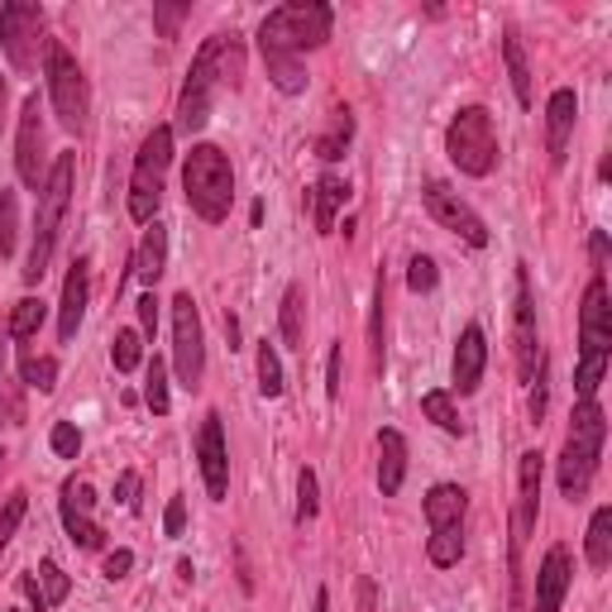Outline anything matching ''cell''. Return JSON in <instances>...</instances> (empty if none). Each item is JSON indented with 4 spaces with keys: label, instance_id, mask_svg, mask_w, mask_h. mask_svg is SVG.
Listing matches in <instances>:
<instances>
[{
    "label": "cell",
    "instance_id": "52a82bcc",
    "mask_svg": "<svg viewBox=\"0 0 612 612\" xmlns=\"http://www.w3.org/2000/svg\"><path fill=\"white\" fill-rule=\"evenodd\" d=\"M446 153L464 177H488L498 163V129L484 106H464L446 129Z\"/></svg>",
    "mask_w": 612,
    "mask_h": 612
},
{
    "label": "cell",
    "instance_id": "30bf717a",
    "mask_svg": "<svg viewBox=\"0 0 612 612\" xmlns=\"http://www.w3.org/2000/svg\"><path fill=\"white\" fill-rule=\"evenodd\" d=\"M0 48H5L10 68L34 72L38 68V48H44V10L34 0H10L0 5Z\"/></svg>",
    "mask_w": 612,
    "mask_h": 612
},
{
    "label": "cell",
    "instance_id": "836d02e7",
    "mask_svg": "<svg viewBox=\"0 0 612 612\" xmlns=\"http://www.w3.org/2000/svg\"><path fill=\"white\" fill-rule=\"evenodd\" d=\"M15 240H20V201L10 187H0V258L15 254Z\"/></svg>",
    "mask_w": 612,
    "mask_h": 612
},
{
    "label": "cell",
    "instance_id": "d6986e66",
    "mask_svg": "<svg viewBox=\"0 0 612 612\" xmlns=\"http://www.w3.org/2000/svg\"><path fill=\"white\" fill-rule=\"evenodd\" d=\"M86 292H91V258H77L68 282H62V307H58V335L62 345L77 340V325L86 316Z\"/></svg>",
    "mask_w": 612,
    "mask_h": 612
},
{
    "label": "cell",
    "instance_id": "f5cc1de1",
    "mask_svg": "<svg viewBox=\"0 0 612 612\" xmlns=\"http://www.w3.org/2000/svg\"><path fill=\"white\" fill-rule=\"evenodd\" d=\"M316 612H331V598H325V589L316 593Z\"/></svg>",
    "mask_w": 612,
    "mask_h": 612
},
{
    "label": "cell",
    "instance_id": "4fadbf2b",
    "mask_svg": "<svg viewBox=\"0 0 612 612\" xmlns=\"http://www.w3.org/2000/svg\"><path fill=\"white\" fill-rule=\"evenodd\" d=\"M512 349H517V373L531 383L541 373V340H536V302H531V278L527 264H517V311H512Z\"/></svg>",
    "mask_w": 612,
    "mask_h": 612
},
{
    "label": "cell",
    "instance_id": "ab89813d",
    "mask_svg": "<svg viewBox=\"0 0 612 612\" xmlns=\"http://www.w3.org/2000/svg\"><path fill=\"white\" fill-rule=\"evenodd\" d=\"M321 512V503H316V474L311 469H302V478H297V522H311V517Z\"/></svg>",
    "mask_w": 612,
    "mask_h": 612
},
{
    "label": "cell",
    "instance_id": "cb8c5ba5",
    "mask_svg": "<svg viewBox=\"0 0 612 612\" xmlns=\"http://www.w3.org/2000/svg\"><path fill=\"white\" fill-rule=\"evenodd\" d=\"M407 478V440L402 431H379V488L383 498H393Z\"/></svg>",
    "mask_w": 612,
    "mask_h": 612
},
{
    "label": "cell",
    "instance_id": "4316f807",
    "mask_svg": "<svg viewBox=\"0 0 612 612\" xmlns=\"http://www.w3.org/2000/svg\"><path fill=\"white\" fill-rule=\"evenodd\" d=\"M584 555H589L593 569L612 565V507H598V512H593L589 536H584Z\"/></svg>",
    "mask_w": 612,
    "mask_h": 612
},
{
    "label": "cell",
    "instance_id": "e575fe53",
    "mask_svg": "<svg viewBox=\"0 0 612 612\" xmlns=\"http://www.w3.org/2000/svg\"><path fill=\"white\" fill-rule=\"evenodd\" d=\"M426 555H431V565H440V569L460 565V555H464V536H460V527L431 531V545H426Z\"/></svg>",
    "mask_w": 612,
    "mask_h": 612
},
{
    "label": "cell",
    "instance_id": "ac0fdd59",
    "mask_svg": "<svg viewBox=\"0 0 612 612\" xmlns=\"http://www.w3.org/2000/svg\"><path fill=\"white\" fill-rule=\"evenodd\" d=\"M575 115H579V96L569 86H559L545 106V149H551V163L565 168L569 159V135H575Z\"/></svg>",
    "mask_w": 612,
    "mask_h": 612
},
{
    "label": "cell",
    "instance_id": "f35d334b",
    "mask_svg": "<svg viewBox=\"0 0 612 612\" xmlns=\"http://www.w3.org/2000/svg\"><path fill=\"white\" fill-rule=\"evenodd\" d=\"M145 402H149V407L153 412H168V407H173V397H168V363L163 359H153L149 363V383H145Z\"/></svg>",
    "mask_w": 612,
    "mask_h": 612
},
{
    "label": "cell",
    "instance_id": "484cf974",
    "mask_svg": "<svg viewBox=\"0 0 612 612\" xmlns=\"http://www.w3.org/2000/svg\"><path fill=\"white\" fill-rule=\"evenodd\" d=\"M163 264H168V230L159 220H149L145 240H139V250H135V278L153 288V282L163 278Z\"/></svg>",
    "mask_w": 612,
    "mask_h": 612
},
{
    "label": "cell",
    "instance_id": "7c38bea8",
    "mask_svg": "<svg viewBox=\"0 0 612 612\" xmlns=\"http://www.w3.org/2000/svg\"><path fill=\"white\" fill-rule=\"evenodd\" d=\"M426 211H431V220L440 230L460 234V240L474 244V250H484V244H488V226L478 220L474 206L460 201V192L446 187V182H426Z\"/></svg>",
    "mask_w": 612,
    "mask_h": 612
},
{
    "label": "cell",
    "instance_id": "74e56055",
    "mask_svg": "<svg viewBox=\"0 0 612 612\" xmlns=\"http://www.w3.org/2000/svg\"><path fill=\"white\" fill-rule=\"evenodd\" d=\"M24 512H30V493H10L5 507H0V551H5L10 541H15V531L24 522Z\"/></svg>",
    "mask_w": 612,
    "mask_h": 612
},
{
    "label": "cell",
    "instance_id": "681fc988",
    "mask_svg": "<svg viewBox=\"0 0 612 612\" xmlns=\"http://www.w3.org/2000/svg\"><path fill=\"white\" fill-rule=\"evenodd\" d=\"M139 321H145V331H149V335L159 331V297H153V292L139 297Z\"/></svg>",
    "mask_w": 612,
    "mask_h": 612
},
{
    "label": "cell",
    "instance_id": "9c48e42d",
    "mask_svg": "<svg viewBox=\"0 0 612 612\" xmlns=\"http://www.w3.org/2000/svg\"><path fill=\"white\" fill-rule=\"evenodd\" d=\"M44 72H48V101H54L62 129H68V135H82V129H86V115H91L86 72L77 68V58H72L62 44H48V48H44Z\"/></svg>",
    "mask_w": 612,
    "mask_h": 612
},
{
    "label": "cell",
    "instance_id": "8992f818",
    "mask_svg": "<svg viewBox=\"0 0 612 612\" xmlns=\"http://www.w3.org/2000/svg\"><path fill=\"white\" fill-rule=\"evenodd\" d=\"M182 192H187V206L201 220L220 226V220L230 216V201H234V168H230V159L216 145H197L187 153V163H182Z\"/></svg>",
    "mask_w": 612,
    "mask_h": 612
},
{
    "label": "cell",
    "instance_id": "1f68e13d",
    "mask_svg": "<svg viewBox=\"0 0 612 612\" xmlns=\"http://www.w3.org/2000/svg\"><path fill=\"white\" fill-rule=\"evenodd\" d=\"M302 288H297V282H292V288L288 292H282V345H288V349H307V325H302Z\"/></svg>",
    "mask_w": 612,
    "mask_h": 612
},
{
    "label": "cell",
    "instance_id": "2e32d148",
    "mask_svg": "<svg viewBox=\"0 0 612 612\" xmlns=\"http://www.w3.org/2000/svg\"><path fill=\"white\" fill-rule=\"evenodd\" d=\"M197 460H201L206 493L220 503L230 493V454H226V426H220V412H206L201 436H197Z\"/></svg>",
    "mask_w": 612,
    "mask_h": 612
},
{
    "label": "cell",
    "instance_id": "7402d4cb",
    "mask_svg": "<svg viewBox=\"0 0 612 612\" xmlns=\"http://www.w3.org/2000/svg\"><path fill=\"white\" fill-rule=\"evenodd\" d=\"M464 507H469V493L460 484H436L426 493V522H431V531L464 527Z\"/></svg>",
    "mask_w": 612,
    "mask_h": 612
},
{
    "label": "cell",
    "instance_id": "8fae6325",
    "mask_svg": "<svg viewBox=\"0 0 612 612\" xmlns=\"http://www.w3.org/2000/svg\"><path fill=\"white\" fill-rule=\"evenodd\" d=\"M173 363H177V379L182 388H197L206 373V340H201V316L192 292L173 297Z\"/></svg>",
    "mask_w": 612,
    "mask_h": 612
},
{
    "label": "cell",
    "instance_id": "4dcf8cb0",
    "mask_svg": "<svg viewBox=\"0 0 612 612\" xmlns=\"http://www.w3.org/2000/svg\"><path fill=\"white\" fill-rule=\"evenodd\" d=\"M44 316H48V307L38 302V297H20L15 311H10V321H5L10 340H34L38 325H44Z\"/></svg>",
    "mask_w": 612,
    "mask_h": 612
},
{
    "label": "cell",
    "instance_id": "83f0119b",
    "mask_svg": "<svg viewBox=\"0 0 612 612\" xmlns=\"http://www.w3.org/2000/svg\"><path fill=\"white\" fill-rule=\"evenodd\" d=\"M503 58H507V77H512L517 101L531 106V68H527V54H522V38H517V30L503 34Z\"/></svg>",
    "mask_w": 612,
    "mask_h": 612
},
{
    "label": "cell",
    "instance_id": "7dc6e473",
    "mask_svg": "<svg viewBox=\"0 0 612 612\" xmlns=\"http://www.w3.org/2000/svg\"><path fill=\"white\" fill-rule=\"evenodd\" d=\"M129 569H135V555H129V551H111L106 565H101V575H106V579H125Z\"/></svg>",
    "mask_w": 612,
    "mask_h": 612
},
{
    "label": "cell",
    "instance_id": "db71d44e",
    "mask_svg": "<svg viewBox=\"0 0 612 612\" xmlns=\"http://www.w3.org/2000/svg\"><path fill=\"white\" fill-rule=\"evenodd\" d=\"M0 125H5V82H0Z\"/></svg>",
    "mask_w": 612,
    "mask_h": 612
},
{
    "label": "cell",
    "instance_id": "ba28073f",
    "mask_svg": "<svg viewBox=\"0 0 612 612\" xmlns=\"http://www.w3.org/2000/svg\"><path fill=\"white\" fill-rule=\"evenodd\" d=\"M168 163H173V129L159 125V129H149V139L139 145L135 173H129V216H135L139 226H149L153 211H159Z\"/></svg>",
    "mask_w": 612,
    "mask_h": 612
},
{
    "label": "cell",
    "instance_id": "9a60e30c",
    "mask_svg": "<svg viewBox=\"0 0 612 612\" xmlns=\"http://www.w3.org/2000/svg\"><path fill=\"white\" fill-rule=\"evenodd\" d=\"M91 507H96V493H91L86 478H68V484H62V527H68L72 545H82V551H101L106 531L96 527Z\"/></svg>",
    "mask_w": 612,
    "mask_h": 612
},
{
    "label": "cell",
    "instance_id": "e0dca14e",
    "mask_svg": "<svg viewBox=\"0 0 612 612\" xmlns=\"http://www.w3.org/2000/svg\"><path fill=\"white\" fill-rule=\"evenodd\" d=\"M541 450L522 454V469H517V517H512V551L527 545V531L536 527V498H541Z\"/></svg>",
    "mask_w": 612,
    "mask_h": 612
},
{
    "label": "cell",
    "instance_id": "816d5d0a",
    "mask_svg": "<svg viewBox=\"0 0 612 612\" xmlns=\"http://www.w3.org/2000/svg\"><path fill=\"white\" fill-rule=\"evenodd\" d=\"M5 345H10V331L0 325V373H5Z\"/></svg>",
    "mask_w": 612,
    "mask_h": 612
},
{
    "label": "cell",
    "instance_id": "7bdbcfd3",
    "mask_svg": "<svg viewBox=\"0 0 612 612\" xmlns=\"http://www.w3.org/2000/svg\"><path fill=\"white\" fill-rule=\"evenodd\" d=\"M407 282H412V292H431L436 288V264H431V258L416 254L412 268H407Z\"/></svg>",
    "mask_w": 612,
    "mask_h": 612
},
{
    "label": "cell",
    "instance_id": "5b68a950",
    "mask_svg": "<svg viewBox=\"0 0 612 612\" xmlns=\"http://www.w3.org/2000/svg\"><path fill=\"white\" fill-rule=\"evenodd\" d=\"M72 173H77V153H58V163L48 168V182L38 192V220H34V250H30V264H24V282H44L48 273V258H54V244H58V230H62V216H68V201H72Z\"/></svg>",
    "mask_w": 612,
    "mask_h": 612
},
{
    "label": "cell",
    "instance_id": "603a6c76",
    "mask_svg": "<svg viewBox=\"0 0 612 612\" xmlns=\"http://www.w3.org/2000/svg\"><path fill=\"white\" fill-rule=\"evenodd\" d=\"M349 201V182L325 173L316 187H311V216H316V234H335V211Z\"/></svg>",
    "mask_w": 612,
    "mask_h": 612
},
{
    "label": "cell",
    "instance_id": "3957f363",
    "mask_svg": "<svg viewBox=\"0 0 612 612\" xmlns=\"http://www.w3.org/2000/svg\"><path fill=\"white\" fill-rule=\"evenodd\" d=\"M608 355H612V307H608V278L598 268L579 307V369H575L579 402H593L598 383L608 373Z\"/></svg>",
    "mask_w": 612,
    "mask_h": 612
},
{
    "label": "cell",
    "instance_id": "d590c367",
    "mask_svg": "<svg viewBox=\"0 0 612 612\" xmlns=\"http://www.w3.org/2000/svg\"><path fill=\"white\" fill-rule=\"evenodd\" d=\"M111 359H115V369H120V373H135L139 359H145V340H139V331H115Z\"/></svg>",
    "mask_w": 612,
    "mask_h": 612
},
{
    "label": "cell",
    "instance_id": "d4e9b609",
    "mask_svg": "<svg viewBox=\"0 0 612 612\" xmlns=\"http://www.w3.org/2000/svg\"><path fill=\"white\" fill-rule=\"evenodd\" d=\"M68 589H72V579L62 575L54 559H44L34 575H24V593H30V603H34L38 612H44V608H58L62 598H68Z\"/></svg>",
    "mask_w": 612,
    "mask_h": 612
},
{
    "label": "cell",
    "instance_id": "f6af8a7d",
    "mask_svg": "<svg viewBox=\"0 0 612 612\" xmlns=\"http://www.w3.org/2000/svg\"><path fill=\"white\" fill-rule=\"evenodd\" d=\"M24 416V402H20V393L10 388L5 379H0V426H15Z\"/></svg>",
    "mask_w": 612,
    "mask_h": 612
},
{
    "label": "cell",
    "instance_id": "6da1fadb",
    "mask_svg": "<svg viewBox=\"0 0 612 612\" xmlns=\"http://www.w3.org/2000/svg\"><path fill=\"white\" fill-rule=\"evenodd\" d=\"M331 20L335 15L325 0H292V5L268 10L264 24H258V48H264L273 86L288 91V96H297L307 86L302 54L307 48H321L331 38Z\"/></svg>",
    "mask_w": 612,
    "mask_h": 612
},
{
    "label": "cell",
    "instance_id": "f1b7e54d",
    "mask_svg": "<svg viewBox=\"0 0 612 612\" xmlns=\"http://www.w3.org/2000/svg\"><path fill=\"white\" fill-rule=\"evenodd\" d=\"M20 379L30 383V388H38V393H54V388H58V363L24 345L20 349Z\"/></svg>",
    "mask_w": 612,
    "mask_h": 612
},
{
    "label": "cell",
    "instance_id": "11a10c76",
    "mask_svg": "<svg viewBox=\"0 0 612 612\" xmlns=\"http://www.w3.org/2000/svg\"><path fill=\"white\" fill-rule=\"evenodd\" d=\"M0 469H5V450H0Z\"/></svg>",
    "mask_w": 612,
    "mask_h": 612
},
{
    "label": "cell",
    "instance_id": "d6a6232c",
    "mask_svg": "<svg viewBox=\"0 0 612 612\" xmlns=\"http://www.w3.org/2000/svg\"><path fill=\"white\" fill-rule=\"evenodd\" d=\"M422 412L431 416V422L440 426V431L464 436V416H460V407L450 402V393H426V397H422Z\"/></svg>",
    "mask_w": 612,
    "mask_h": 612
},
{
    "label": "cell",
    "instance_id": "f907efd6",
    "mask_svg": "<svg viewBox=\"0 0 612 612\" xmlns=\"http://www.w3.org/2000/svg\"><path fill=\"white\" fill-rule=\"evenodd\" d=\"M226 335H230V349H234V340H240V321H234L230 311H226Z\"/></svg>",
    "mask_w": 612,
    "mask_h": 612
},
{
    "label": "cell",
    "instance_id": "8d00e7d4",
    "mask_svg": "<svg viewBox=\"0 0 612 612\" xmlns=\"http://www.w3.org/2000/svg\"><path fill=\"white\" fill-rule=\"evenodd\" d=\"M258 393L264 397H282V363L273 355V345H258Z\"/></svg>",
    "mask_w": 612,
    "mask_h": 612
},
{
    "label": "cell",
    "instance_id": "7a4b0ae2",
    "mask_svg": "<svg viewBox=\"0 0 612 612\" xmlns=\"http://www.w3.org/2000/svg\"><path fill=\"white\" fill-rule=\"evenodd\" d=\"M244 77V44L234 34H216L201 44V54L192 58V72H187V86H182V101H177V129L182 135H197V129L211 120V96L216 86H240Z\"/></svg>",
    "mask_w": 612,
    "mask_h": 612
},
{
    "label": "cell",
    "instance_id": "bcb514c9",
    "mask_svg": "<svg viewBox=\"0 0 612 612\" xmlns=\"http://www.w3.org/2000/svg\"><path fill=\"white\" fill-rule=\"evenodd\" d=\"M115 503H120V507H139V474H135V469H125V474H120V484H115Z\"/></svg>",
    "mask_w": 612,
    "mask_h": 612
},
{
    "label": "cell",
    "instance_id": "ffe728a7",
    "mask_svg": "<svg viewBox=\"0 0 612 612\" xmlns=\"http://www.w3.org/2000/svg\"><path fill=\"white\" fill-rule=\"evenodd\" d=\"M569 551L565 545H551L536 569V612H559V603H565V589H569Z\"/></svg>",
    "mask_w": 612,
    "mask_h": 612
},
{
    "label": "cell",
    "instance_id": "b9f144b4",
    "mask_svg": "<svg viewBox=\"0 0 612 612\" xmlns=\"http://www.w3.org/2000/svg\"><path fill=\"white\" fill-rule=\"evenodd\" d=\"M192 15V5L182 0V5H153V20H159V34L163 38H177V24Z\"/></svg>",
    "mask_w": 612,
    "mask_h": 612
},
{
    "label": "cell",
    "instance_id": "44dd1931",
    "mask_svg": "<svg viewBox=\"0 0 612 612\" xmlns=\"http://www.w3.org/2000/svg\"><path fill=\"white\" fill-rule=\"evenodd\" d=\"M484 363H488V340L478 325H469L460 335V345H454V388H460V393H474V388L484 383Z\"/></svg>",
    "mask_w": 612,
    "mask_h": 612
},
{
    "label": "cell",
    "instance_id": "277c9868",
    "mask_svg": "<svg viewBox=\"0 0 612 612\" xmlns=\"http://www.w3.org/2000/svg\"><path fill=\"white\" fill-rule=\"evenodd\" d=\"M603 440H608V416L598 402H579L575 416H569V436L565 450H559V493L569 503H579L589 493L598 460H603Z\"/></svg>",
    "mask_w": 612,
    "mask_h": 612
},
{
    "label": "cell",
    "instance_id": "5bb4252c",
    "mask_svg": "<svg viewBox=\"0 0 612 612\" xmlns=\"http://www.w3.org/2000/svg\"><path fill=\"white\" fill-rule=\"evenodd\" d=\"M15 168H20V182L34 192H44V106H38V96L24 101L20 111V135H15Z\"/></svg>",
    "mask_w": 612,
    "mask_h": 612
},
{
    "label": "cell",
    "instance_id": "ee69618b",
    "mask_svg": "<svg viewBox=\"0 0 612 612\" xmlns=\"http://www.w3.org/2000/svg\"><path fill=\"white\" fill-rule=\"evenodd\" d=\"M345 388V345H331V363H325V393L340 397Z\"/></svg>",
    "mask_w": 612,
    "mask_h": 612
},
{
    "label": "cell",
    "instance_id": "60d3db41",
    "mask_svg": "<svg viewBox=\"0 0 612 612\" xmlns=\"http://www.w3.org/2000/svg\"><path fill=\"white\" fill-rule=\"evenodd\" d=\"M54 454H62V460H77V454H82V431H77L72 422L54 426Z\"/></svg>",
    "mask_w": 612,
    "mask_h": 612
},
{
    "label": "cell",
    "instance_id": "c3c4849f",
    "mask_svg": "<svg viewBox=\"0 0 612 612\" xmlns=\"http://www.w3.org/2000/svg\"><path fill=\"white\" fill-rule=\"evenodd\" d=\"M163 527H168V536H182V531H187V503H182V498H173V503H168V517H163Z\"/></svg>",
    "mask_w": 612,
    "mask_h": 612
},
{
    "label": "cell",
    "instance_id": "f546056e",
    "mask_svg": "<svg viewBox=\"0 0 612 612\" xmlns=\"http://www.w3.org/2000/svg\"><path fill=\"white\" fill-rule=\"evenodd\" d=\"M349 139H355V120H349V111H335V115H331V129H325V135L316 139V159H325V163L345 159Z\"/></svg>",
    "mask_w": 612,
    "mask_h": 612
}]
</instances>
